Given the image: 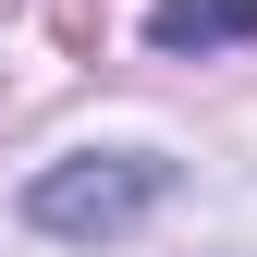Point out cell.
<instances>
[{
	"label": "cell",
	"instance_id": "6da1fadb",
	"mask_svg": "<svg viewBox=\"0 0 257 257\" xmlns=\"http://www.w3.org/2000/svg\"><path fill=\"white\" fill-rule=\"evenodd\" d=\"M159 196H172V159H159V147H74V159H49V172L25 184V233L110 245V233H135Z\"/></svg>",
	"mask_w": 257,
	"mask_h": 257
},
{
	"label": "cell",
	"instance_id": "7a4b0ae2",
	"mask_svg": "<svg viewBox=\"0 0 257 257\" xmlns=\"http://www.w3.org/2000/svg\"><path fill=\"white\" fill-rule=\"evenodd\" d=\"M257 37V0H147V49L159 61H208Z\"/></svg>",
	"mask_w": 257,
	"mask_h": 257
}]
</instances>
